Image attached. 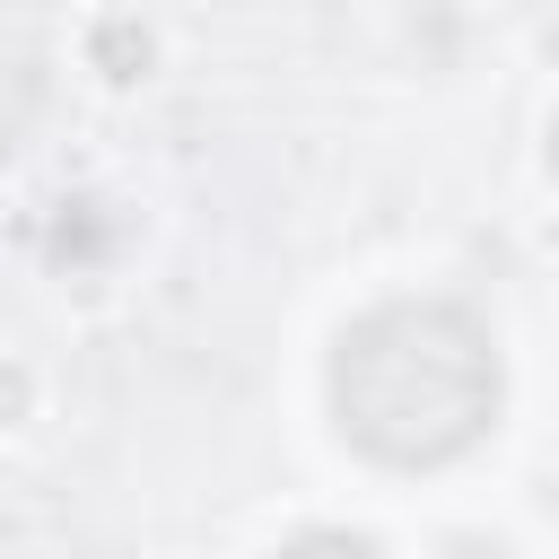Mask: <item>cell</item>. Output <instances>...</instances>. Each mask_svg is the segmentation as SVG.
Listing matches in <instances>:
<instances>
[{
	"label": "cell",
	"mask_w": 559,
	"mask_h": 559,
	"mask_svg": "<svg viewBox=\"0 0 559 559\" xmlns=\"http://www.w3.org/2000/svg\"><path fill=\"white\" fill-rule=\"evenodd\" d=\"M332 428L384 472L463 463L507 402L498 332L454 297H384L341 323L323 367Z\"/></svg>",
	"instance_id": "1"
},
{
	"label": "cell",
	"mask_w": 559,
	"mask_h": 559,
	"mask_svg": "<svg viewBox=\"0 0 559 559\" xmlns=\"http://www.w3.org/2000/svg\"><path fill=\"white\" fill-rule=\"evenodd\" d=\"M44 262H52V271H105V262H114V210H105L96 192L61 201L52 227H44Z\"/></svg>",
	"instance_id": "2"
},
{
	"label": "cell",
	"mask_w": 559,
	"mask_h": 559,
	"mask_svg": "<svg viewBox=\"0 0 559 559\" xmlns=\"http://www.w3.org/2000/svg\"><path fill=\"white\" fill-rule=\"evenodd\" d=\"M87 70H96L105 87L148 79V70H157V35H148V17H140V9H105V17L87 26Z\"/></svg>",
	"instance_id": "3"
},
{
	"label": "cell",
	"mask_w": 559,
	"mask_h": 559,
	"mask_svg": "<svg viewBox=\"0 0 559 559\" xmlns=\"http://www.w3.org/2000/svg\"><path fill=\"white\" fill-rule=\"evenodd\" d=\"M271 559H384L376 533H349V524H297Z\"/></svg>",
	"instance_id": "4"
},
{
	"label": "cell",
	"mask_w": 559,
	"mask_h": 559,
	"mask_svg": "<svg viewBox=\"0 0 559 559\" xmlns=\"http://www.w3.org/2000/svg\"><path fill=\"white\" fill-rule=\"evenodd\" d=\"M35 411V367L26 358H0V428H17Z\"/></svg>",
	"instance_id": "5"
},
{
	"label": "cell",
	"mask_w": 559,
	"mask_h": 559,
	"mask_svg": "<svg viewBox=\"0 0 559 559\" xmlns=\"http://www.w3.org/2000/svg\"><path fill=\"white\" fill-rule=\"evenodd\" d=\"M437 559H515V550H507L498 533H454V542H445Z\"/></svg>",
	"instance_id": "6"
},
{
	"label": "cell",
	"mask_w": 559,
	"mask_h": 559,
	"mask_svg": "<svg viewBox=\"0 0 559 559\" xmlns=\"http://www.w3.org/2000/svg\"><path fill=\"white\" fill-rule=\"evenodd\" d=\"M542 175H550V183H559V122H550V131H542Z\"/></svg>",
	"instance_id": "7"
}]
</instances>
